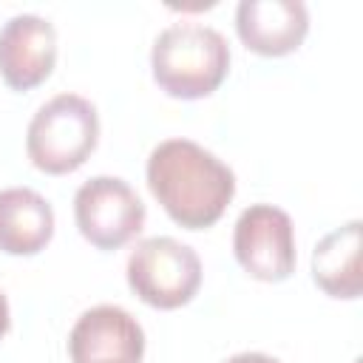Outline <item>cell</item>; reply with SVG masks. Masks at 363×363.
Returning a JSON list of instances; mask_svg holds the SVG:
<instances>
[{
    "label": "cell",
    "mask_w": 363,
    "mask_h": 363,
    "mask_svg": "<svg viewBox=\"0 0 363 363\" xmlns=\"http://www.w3.org/2000/svg\"><path fill=\"white\" fill-rule=\"evenodd\" d=\"M9 326H11V312H9V301H6V295L0 289V337L9 332Z\"/></svg>",
    "instance_id": "4fadbf2b"
},
{
    "label": "cell",
    "mask_w": 363,
    "mask_h": 363,
    "mask_svg": "<svg viewBox=\"0 0 363 363\" xmlns=\"http://www.w3.org/2000/svg\"><path fill=\"white\" fill-rule=\"evenodd\" d=\"M71 363H142L145 332L122 306H94L82 312L68 335Z\"/></svg>",
    "instance_id": "52a82bcc"
},
{
    "label": "cell",
    "mask_w": 363,
    "mask_h": 363,
    "mask_svg": "<svg viewBox=\"0 0 363 363\" xmlns=\"http://www.w3.org/2000/svg\"><path fill=\"white\" fill-rule=\"evenodd\" d=\"M54 235V210L31 187L0 190V250L9 255H34Z\"/></svg>",
    "instance_id": "30bf717a"
},
{
    "label": "cell",
    "mask_w": 363,
    "mask_h": 363,
    "mask_svg": "<svg viewBox=\"0 0 363 363\" xmlns=\"http://www.w3.org/2000/svg\"><path fill=\"white\" fill-rule=\"evenodd\" d=\"M57 62V31L40 14H17L0 28V77L11 91H31Z\"/></svg>",
    "instance_id": "ba28073f"
},
{
    "label": "cell",
    "mask_w": 363,
    "mask_h": 363,
    "mask_svg": "<svg viewBox=\"0 0 363 363\" xmlns=\"http://www.w3.org/2000/svg\"><path fill=\"white\" fill-rule=\"evenodd\" d=\"M74 218L82 238L96 250H119L142 233L145 204L128 182L94 176L74 196Z\"/></svg>",
    "instance_id": "5b68a950"
},
{
    "label": "cell",
    "mask_w": 363,
    "mask_h": 363,
    "mask_svg": "<svg viewBox=\"0 0 363 363\" xmlns=\"http://www.w3.org/2000/svg\"><path fill=\"white\" fill-rule=\"evenodd\" d=\"M360 233L354 218L320 238L312 255V278L329 298L354 301L360 295Z\"/></svg>",
    "instance_id": "8fae6325"
},
{
    "label": "cell",
    "mask_w": 363,
    "mask_h": 363,
    "mask_svg": "<svg viewBox=\"0 0 363 363\" xmlns=\"http://www.w3.org/2000/svg\"><path fill=\"white\" fill-rule=\"evenodd\" d=\"M147 187L164 213L187 227H213L235 196L233 170L190 139H164L147 156Z\"/></svg>",
    "instance_id": "6da1fadb"
},
{
    "label": "cell",
    "mask_w": 363,
    "mask_h": 363,
    "mask_svg": "<svg viewBox=\"0 0 363 363\" xmlns=\"http://www.w3.org/2000/svg\"><path fill=\"white\" fill-rule=\"evenodd\" d=\"M235 261L258 281L278 284L295 269V227L292 218L272 204L247 207L233 230Z\"/></svg>",
    "instance_id": "8992f818"
},
{
    "label": "cell",
    "mask_w": 363,
    "mask_h": 363,
    "mask_svg": "<svg viewBox=\"0 0 363 363\" xmlns=\"http://www.w3.org/2000/svg\"><path fill=\"white\" fill-rule=\"evenodd\" d=\"M125 272L139 301L153 309H179L190 303L201 286V261L196 250L170 235L139 241Z\"/></svg>",
    "instance_id": "277c9868"
},
{
    "label": "cell",
    "mask_w": 363,
    "mask_h": 363,
    "mask_svg": "<svg viewBox=\"0 0 363 363\" xmlns=\"http://www.w3.org/2000/svg\"><path fill=\"white\" fill-rule=\"evenodd\" d=\"M150 68L156 85L176 99L210 96L230 71L227 40L201 23L167 26L150 51Z\"/></svg>",
    "instance_id": "7a4b0ae2"
},
{
    "label": "cell",
    "mask_w": 363,
    "mask_h": 363,
    "mask_svg": "<svg viewBox=\"0 0 363 363\" xmlns=\"http://www.w3.org/2000/svg\"><path fill=\"white\" fill-rule=\"evenodd\" d=\"M235 31L250 51L284 57L303 43L309 14L301 0H241L235 9Z\"/></svg>",
    "instance_id": "9c48e42d"
},
{
    "label": "cell",
    "mask_w": 363,
    "mask_h": 363,
    "mask_svg": "<svg viewBox=\"0 0 363 363\" xmlns=\"http://www.w3.org/2000/svg\"><path fill=\"white\" fill-rule=\"evenodd\" d=\"M96 139V108L79 94H57L34 113L26 133V150L37 170L62 176L85 164Z\"/></svg>",
    "instance_id": "3957f363"
},
{
    "label": "cell",
    "mask_w": 363,
    "mask_h": 363,
    "mask_svg": "<svg viewBox=\"0 0 363 363\" xmlns=\"http://www.w3.org/2000/svg\"><path fill=\"white\" fill-rule=\"evenodd\" d=\"M224 363H278V360L269 357V354H261V352H241V354H233Z\"/></svg>",
    "instance_id": "7c38bea8"
}]
</instances>
